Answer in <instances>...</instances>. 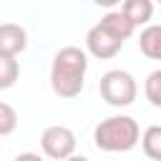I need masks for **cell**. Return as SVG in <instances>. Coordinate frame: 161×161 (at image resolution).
<instances>
[{"label": "cell", "instance_id": "1", "mask_svg": "<svg viewBox=\"0 0 161 161\" xmlns=\"http://www.w3.org/2000/svg\"><path fill=\"white\" fill-rule=\"evenodd\" d=\"M88 55L75 45H65L53 55L50 65V88L58 98H75L86 86Z\"/></svg>", "mask_w": 161, "mask_h": 161}, {"label": "cell", "instance_id": "2", "mask_svg": "<svg viewBox=\"0 0 161 161\" xmlns=\"http://www.w3.org/2000/svg\"><path fill=\"white\" fill-rule=\"evenodd\" d=\"M141 141L138 121L131 116H108L93 128V143L96 148L106 153H126Z\"/></svg>", "mask_w": 161, "mask_h": 161}, {"label": "cell", "instance_id": "3", "mask_svg": "<svg viewBox=\"0 0 161 161\" xmlns=\"http://www.w3.org/2000/svg\"><path fill=\"white\" fill-rule=\"evenodd\" d=\"M98 91H101V98L113 106V108H126L136 101L138 96V86H136V78L128 73V70H121V68H113V70H106L101 75V83H98Z\"/></svg>", "mask_w": 161, "mask_h": 161}, {"label": "cell", "instance_id": "4", "mask_svg": "<svg viewBox=\"0 0 161 161\" xmlns=\"http://www.w3.org/2000/svg\"><path fill=\"white\" fill-rule=\"evenodd\" d=\"M40 148L53 161H65L75 153V133L68 126H48L40 133Z\"/></svg>", "mask_w": 161, "mask_h": 161}, {"label": "cell", "instance_id": "5", "mask_svg": "<svg viewBox=\"0 0 161 161\" xmlns=\"http://www.w3.org/2000/svg\"><path fill=\"white\" fill-rule=\"evenodd\" d=\"M86 48H88V53H91L93 58H98V60H108V58H116V55L121 53L123 43L116 40L111 33H106V30L96 23V25L86 33Z\"/></svg>", "mask_w": 161, "mask_h": 161}, {"label": "cell", "instance_id": "6", "mask_svg": "<svg viewBox=\"0 0 161 161\" xmlns=\"http://www.w3.org/2000/svg\"><path fill=\"white\" fill-rule=\"evenodd\" d=\"M28 48V30L15 23H3L0 25V53L18 58Z\"/></svg>", "mask_w": 161, "mask_h": 161}, {"label": "cell", "instance_id": "7", "mask_svg": "<svg viewBox=\"0 0 161 161\" xmlns=\"http://www.w3.org/2000/svg\"><path fill=\"white\" fill-rule=\"evenodd\" d=\"M106 33H111L116 40H121V43H126L133 33H136V25L121 13V10H108L103 18H101V23H98Z\"/></svg>", "mask_w": 161, "mask_h": 161}, {"label": "cell", "instance_id": "8", "mask_svg": "<svg viewBox=\"0 0 161 161\" xmlns=\"http://www.w3.org/2000/svg\"><path fill=\"white\" fill-rule=\"evenodd\" d=\"M121 13L138 28L146 25L153 18V0H123L121 3Z\"/></svg>", "mask_w": 161, "mask_h": 161}, {"label": "cell", "instance_id": "9", "mask_svg": "<svg viewBox=\"0 0 161 161\" xmlns=\"http://www.w3.org/2000/svg\"><path fill=\"white\" fill-rule=\"evenodd\" d=\"M138 48L146 58L161 60V25H146L138 38Z\"/></svg>", "mask_w": 161, "mask_h": 161}, {"label": "cell", "instance_id": "10", "mask_svg": "<svg viewBox=\"0 0 161 161\" xmlns=\"http://www.w3.org/2000/svg\"><path fill=\"white\" fill-rule=\"evenodd\" d=\"M141 146L151 161H161V126H148L141 133Z\"/></svg>", "mask_w": 161, "mask_h": 161}, {"label": "cell", "instance_id": "11", "mask_svg": "<svg viewBox=\"0 0 161 161\" xmlns=\"http://www.w3.org/2000/svg\"><path fill=\"white\" fill-rule=\"evenodd\" d=\"M18 75H20L18 60H15L13 55H3V53H0V91L13 88L15 80H18Z\"/></svg>", "mask_w": 161, "mask_h": 161}, {"label": "cell", "instance_id": "12", "mask_svg": "<svg viewBox=\"0 0 161 161\" xmlns=\"http://www.w3.org/2000/svg\"><path fill=\"white\" fill-rule=\"evenodd\" d=\"M143 93H146V101L156 108H161V68L148 73L146 83H143Z\"/></svg>", "mask_w": 161, "mask_h": 161}, {"label": "cell", "instance_id": "13", "mask_svg": "<svg viewBox=\"0 0 161 161\" xmlns=\"http://www.w3.org/2000/svg\"><path fill=\"white\" fill-rule=\"evenodd\" d=\"M18 128V113L10 103L0 101V136H10Z\"/></svg>", "mask_w": 161, "mask_h": 161}, {"label": "cell", "instance_id": "14", "mask_svg": "<svg viewBox=\"0 0 161 161\" xmlns=\"http://www.w3.org/2000/svg\"><path fill=\"white\" fill-rule=\"evenodd\" d=\"M15 161H43V156H38V153H20V156H15Z\"/></svg>", "mask_w": 161, "mask_h": 161}, {"label": "cell", "instance_id": "15", "mask_svg": "<svg viewBox=\"0 0 161 161\" xmlns=\"http://www.w3.org/2000/svg\"><path fill=\"white\" fill-rule=\"evenodd\" d=\"M93 3H96L98 8H108V10H111V8H116L121 0H93Z\"/></svg>", "mask_w": 161, "mask_h": 161}, {"label": "cell", "instance_id": "16", "mask_svg": "<svg viewBox=\"0 0 161 161\" xmlns=\"http://www.w3.org/2000/svg\"><path fill=\"white\" fill-rule=\"evenodd\" d=\"M65 161H91V158H86V156H75V153H73V156L65 158Z\"/></svg>", "mask_w": 161, "mask_h": 161}, {"label": "cell", "instance_id": "17", "mask_svg": "<svg viewBox=\"0 0 161 161\" xmlns=\"http://www.w3.org/2000/svg\"><path fill=\"white\" fill-rule=\"evenodd\" d=\"M153 3H158V5H161V0H153Z\"/></svg>", "mask_w": 161, "mask_h": 161}, {"label": "cell", "instance_id": "18", "mask_svg": "<svg viewBox=\"0 0 161 161\" xmlns=\"http://www.w3.org/2000/svg\"><path fill=\"white\" fill-rule=\"evenodd\" d=\"M13 161H15V158H13Z\"/></svg>", "mask_w": 161, "mask_h": 161}]
</instances>
